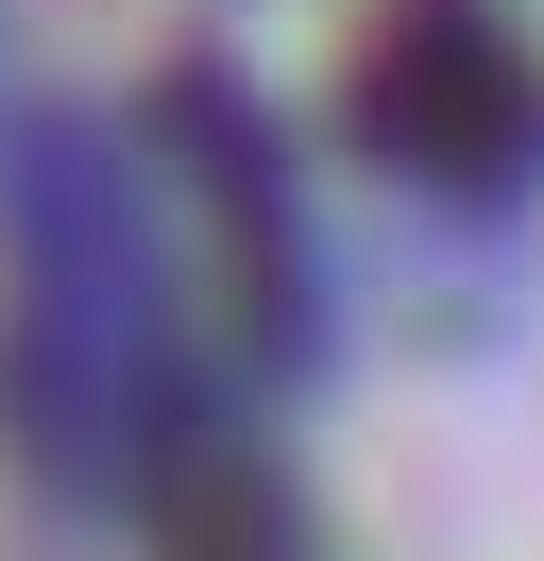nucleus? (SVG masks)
I'll list each match as a JSON object with an SVG mask.
<instances>
[{
  "label": "nucleus",
  "mask_w": 544,
  "mask_h": 561,
  "mask_svg": "<svg viewBox=\"0 0 544 561\" xmlns=\"http://www.w3.org/2000/svg\"><path fill=\"white\" fill-rule=\"evenodd\" d=\"M340 119H358L374 171L494 205V187H528V153H544V69H528L510 18H476V0H392V18L358 35Z\"/></svg>",
  "instance_id": "f257e3e1"
},
{
  "label": "nucleus",
  "mask_w": 544,
  "mask_h": 561,
  "mask_svg": "<svg viewBox=\"0 0 544 561\" xmlns=\"http://www.w3.org/2000/svg\"><path fill=\"white\" fill-rule=\"evenodd\" d=\"M154 561H306L290 545V493L256 477V443L188 425V443L154 459Z\"/></svg>",
  "instance_id": "f03ea898"
}]
</instances>
